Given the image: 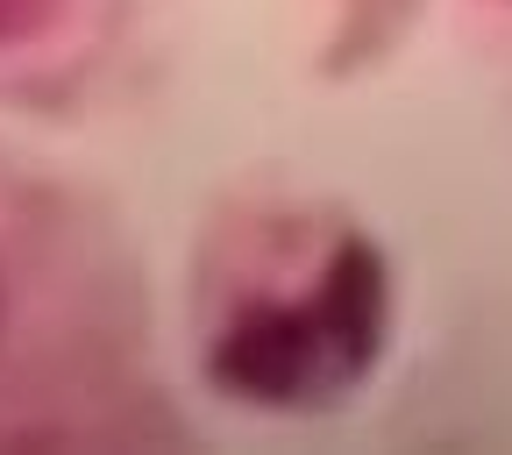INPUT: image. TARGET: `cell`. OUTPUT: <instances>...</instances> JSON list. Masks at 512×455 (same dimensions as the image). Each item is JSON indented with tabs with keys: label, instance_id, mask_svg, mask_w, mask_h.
I'll use <instances>...</instances> for the list:
<instances>
[{
	"label": "cell",
	"instance_id": "cell-1",
	"mask_svg": "<svg viewBox=\"0 0 512 455\" xmlns=\"http://www.w3.org/2000/svg\"><path fill=\"white\" fill-rule=\"evenodd\" d=\"M384 313H392V292H384L377 249L342 235L299 292H264L235 306L214 335L207 370L249 406H328L370 370Z\"/></svg>",
	"mask_w": 512,
	"mask_h": 455
},
{
	"label": "cell",
	"instance_id": "cell-2",
	"mask_svg": "<svg viewBox=\"0 0 512 455\" xmlns=\"http://www.w3.org/2000/svg\"><path fill=\"white\" fill-rule=\"evenodd\" d=\"M50 8V0H0V36H15V29H29L36 15Z\"/></svg>",
	"mask_w": 512,
	"mask_h": 455
}]
</instances>
